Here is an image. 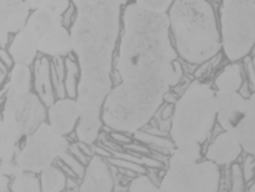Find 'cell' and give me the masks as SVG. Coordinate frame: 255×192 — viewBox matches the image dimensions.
<instances>
[{
  "mask_svg": "<svg viewBox=\"0 0 255 192\" xmlns=\"http://www.w3.org/2000/svg\"><path fill=\"white\" fill-rule=\"evenodd\" d=\"M171 40L167 13L131 2L122 11V34L116 59L120 82L102 108L107 128L124 134L142 130L161 108L171 87L180 85L182 64Z\"/></svg>",
  "mask_w": 255,
  "mask_h": 192,
  "instance_id": "1",
  "label": "cell"
},
{
  "mask_svg": "<svg viewBox=\"0 0 255 192\" xmlns=\"http://www.w3.org/2000/svg\"><path fill=\"white\" fill-rule=\"evenodd\" d=\"M72 51L80 66L77 99L82 109L76 126L80 142L93 145L104 125L102 108L113 88V58L120 37L122 6L127 0H72Z\"/></svg>",
  "mask_w": 255,
  "mask_h": 192,
  "instance_id": "2",
  "label": "cell"
},
{
  "mask_svg": "<svg viewBox=\"0 0 255 192\" xmlns=\"http://www.w3.org/2000/svg\"><path fill=\"white\" fill-rule=\"evenodd\" d=\"M167 15L175 49L187 64L200 65L221 51L218 20L209 0H175Z\"/></svg>",
  "mask_w": 255,
  "mask_h": 192,
  "instance_id": "3",
  "label": "cell"
},
{
  "mask_svg": "<svg viewBox=\"0 0 255 192\" xmlns=\"http://www.w3.org/2000/svg\"><path fill=\"white\" fill-rule=\"evenodd\" d=\"M216 123V91L207 82L193 80L173 104L170 139L177 146L204 143Z\"/></svg>",
  "mask_w": 255,
  "mask_h": 192,
  "instance_id": "4",
  "label": "cell"
},
{
  "mask_svg": "<svg viewBox=\"0 0 255 192\" xmlns=\"http://www.w3.org/2000/svg\"><path fill=\"white\" fill-rule=\"evenodd\" d=\"M200 159V143H188L173 148L167 159L169 167L160 181L159 191H219L221 183L220 167L209 159Z\"/></svg>",
  "mask_w": 255,
  "mask_h": 192,
  "instance_id": "5",
  "label": "cell"
},
{
  "mask_svg": "<svg viewBox=\"0 0 255 192\" xmlns=\"http://www.w3.org/2000/svg\"><path fill=\"white\" fill-rule=\"evenodd\" d=\"M221 48L229 61H240L255 44V0H221Z\"/></svg>",
  "mask_w": 255,
  "mask_h": 192,
  "instance_id": "6",
  "label": "cell"
},
{
  "mask_svg": "<svg viewBox=\"0 0 255 192\" xmlns=\"http://www.w3.org/2000/svg\"><path fill=\"white\" fill-rule=\"evenodd\" d=\"M70 4V0H45L29 13L24 28L34 37L39 53L64 58L72 51L71 34L62 23V15Z\"/></svg>",
  "mask_w": 255,
  "mask_h": 192,
  "instance_id": "7",
  "label": "cell"
},
{
  "mask_svg": "<svg viewBox=\"0 0 255 192\" xmlns=\"http://www.w3.org/2000/svg\"><path fill=\"white\" fill-rule=\"evenodd\" d=\"M47 118L45 104L38 94L28 93L21 96H6L1 112L0 140L13 145L36 130Z\"/></svg>",
  "mask_w": 255,
  "mask_h": 192,
  "instance_id": "8",
  "label": "cell"
},
{
  "mask_svg": "<svg viewBox=\"0 0 255 192\" xmlns=\"http://www.w3.org/2000/svg\"><path fill=\"white\" fill-rule=\"evenodd\" d=\"M69 148V140L44 121L27 135L15 162L22 170L40 174L42 170L61 159Z\"/></svg>",
  "mask_w": 255,
  "mask_h": 192,
  "instance_id": "9",
  "label": "cell"
},
{
  "mask_svg": "<svg viewBox=\"0 0 255 192\" xmlns=\"http://www.w3.org/2000/svg\"><path fill=\"white\" fill-rule=\"evenodd\" d=\"M29 10L24 0H0V47L7 44L10 34L26 26Z\"/></svg>",
  "mask_w": 255,
  "mask_h": 192,
  "instance_id": "10",
  "label": "cell"
},
{
  "mask_svg": "<svg viewBox=\"0 0 255 192\" xmlns=\"http://www.w3.org/2000/svg\"><path fill=\"white\" fill-rule=\"evenodd\" d=\"M82 109L76 98H60L54 101L48 108V123L59 134H71L77 126Z\"/></svg>",
  "mask_w": 255,
  "mask_h": 192,
  "instance_id": "11",
  "label": "cell"
},
{
  "mask_svg": "<svg viewBox=\"0 0 255 192\" xmlns=\"http://www.w3.org/2000/svg\"><path fill=\"white\" fill-rule=\"evenodd\" d=\"M104 157L93 154L87 163L80 191H113L115 179Z\"/></svg>",
  "mask_w": 255,
  "mask_h": 192,
  "instance_id": "12",
  "label": "cell"
},
{
  "mask_svg": "<svg viewBox=\"0 0 255 192\" xmlns=\"http://www.w3.org/2000/svg\"><path fill=\"white\" fill-rule=\"evenodd\" d=\"M246 98L238 91H216V121L225 131H231L243 112Z\"/></svg>",
  "mask_w": 255,
  "mask_h": 192,
  "instance_id": "13",
  "label": "cell"
},
{
  "mask_svg": "<svg viewBox=\"0 0 255 192\" xmlns=\"http://www.w3.org/2000/svg\"><path fill=\"white\" fill-rule=\"evenodd\" d=\"M242 151L243 148L238 140L231 132L224 130L208 146L205 159H209L219 167H227L238 159Z\"/></svg>",
  "mask_w": 255,
  "mask_h": 192,
  "instance_id": "14",
  "label": "cell"
},
{
  "mask_svg": "<svg viewBox=\"0 0 255 192\" xmlns=\"http://www.w3.org/2000/svg\"><path fill=\"white\" fill-rule=\"evenodd\" d=\"M230 132L238 140L244 152L255 157V91L246 98L242 114Z\"/></svg>",
  "mask_w": 255,
  "mask_h": 192,
  "instance_id": "15",
  "label": "cell"
},
{
  "mask_svg": "<svg viewBox=\"0 0 255 192\" xmlns=\"http://www.w3.org/2000/svg\"><path fill=\"white\" fill-rule=\"evenodd\" d=\"M9 53L15 64H23L29 66L36 61L39 50L34 37L23 27L17 33H15L9 47Z\"/></svg>",
  "mask_w": 255,
  "mask_h": 192,
  "instance_id": "16",
  "label": "cell"
},
{
  "mask_svg": "<svg viewBox=\"0 0 255 192\" xmlns=\"http://www.w3.org/2000/svg\"><path fill=\"white\" fill-rule=\"evenodd\" d=\"M34 87L38 97L45 105L54 103L53 80H51V64L47 58H39L34 64Z\"/></svg>",
  "mask_w": 255,
  "mask_h": 192,
  "instance_id": "17",
  "label": "cell"
},
{
  "mask_svg": "<svg viewBox=\"0 0 255 192\" xmlns=\"http://www.w3.org/2000/svg\"><path fill=\"white\" fill-rule=\"evenodd\" d=\"M243 82V66L238 61H231L215 77L216 91H240Z\"/></svg>",
  "mask_w": 255,
  "mask_h": 192,
  "instance_id": "18",
  "label": "cell"
},
{
  "mask_svg": "<svg viewBox=\"0 0 255 192\" xmlns=\"http://www.w3.org/2000/svg\"><path fill=\"white\" fill-rule=\"evenodd\" d=\"M32 74L28 65L13 64L9 75L6 96H21L31 92Z\"/></svg>",
  "mask_w": 255,
  "mask_h": 192,
  "instance_id": "19",
  "label": "cell"
},
{
  "mask_svg": "<svg viewBox=\"0 0 255 192\" xmlns=\"http://www.w3.org/2000/svg\"><path fill=\"white\" fill-rule=\"evenodd\" d=\"M67 177L59 167L54 164L40 172V190L45 192H60L66 190Z\"/></svg>",
  "mask_w": 255,
  "mask_h": 192,
  "instance_id": "20",
  "label": "cell"
},
{
  "mask_svg": "<svg viewBox=\"0 0 255 192\" xmlns=\"http://www.w3.org/2000/svg\"><path fill=\"white\" fill-rule=\"evenodd\" d=\"M133 137L137 141L156 148L159 153L166 154V156H170V153L175 148V143L172 142L171 139H167V137L164 136H158V135L150 134V132L143 131V130H138L137 132H134Z\"/></svg>",
  "mask_w": 255,
  "mask_h": 192,
  "instance_id": "21",
  "label": "cell"
},
{
  "mask_svg": "<svg viewBox=\"0 0 255 192\" xmlns=\"http://www.w3.org/2000/svg\"><path fill=\"white\" fill-rule=\"evenodd\" d=\"M11 179L12 181L10 184V190L11 191H40V179H38L36 173L21 170Z\"/></svg>",
  "mask_w": 255,
  "mask_h": 192,
  "instance_id": "22",
  "label": "cell"
},
{
  "mask_svg": "<svg viewBox=\"0 0 255 192\" xmlns=\"http://www.w3.org/2000/svg\"><path fill=\"white\" fill-rule=\"evenodd\" d=\"M78 78H80V66H78V63H76V61H73L70 58L66 59L65 60L64 86L66 94L70 98H76L77 97Z\"/></svg>",
  "mask_w": 255,
  "mask_h": 192,
  "instance_id": "23",
  "label": "cell"
},
{
  "mask_svg": "<svg viewBox=\"0 0 255 192\" xmlns=\"http://www.w3.org/2000/svg\"><path fill=\"white\" fill-rule=\"evenodd\" d=\"M128 191H159V186H156L154 184V181L151 180L150 177L144 174H138V177H135L133 180L129 183Z\"/></svg>",
  "mask_w": 255,
  "mask_h": 192,
  "instance_id": "24",
  "label": "cell"
},
{
  "mask_svg": "<svg viewBox=\"0 0 255 192\" xmlns=\"http://www.w3.org/2000/svg\"><path fill=\"white\" fill-rule=\"evenodd\" d=\"M173 1L175 0H134L135 4L139 6L144 7L149 11L160 13H167Z\"/></svg>",
  "mask_w": 255,
  "mask_h": 192,
  "instance_id": "25",
  "label": "cell"
},
{
  "mask_svg": "<svg viewBox=\"0 0 255 192\" xmlns=\"http://www.w3.org/2000/svg\"><path fill=\"white\" fill-rule=\"evenodd\" d=\"M109 163L111 166H114L115 168H119V169H127L131 170V172L135 173V174H144L145 169L144 167L140 166V164L135 163V162L128 161V159H124V158H119V157H109Z\"/></svg>",
  "mask_w": 255,
  "mask_h": 192,
  "instance_id": "26",
  "label": "cell"
},
{
  "mask_svg": "<svg viewBox=\"0 0 255 192\" xmlns=\"http://www.w3.org/2000/svg\"><path fill=\"white\" fill-rule=\"evenodd\" d=\"M61 161H62V163L66 164V166L69 167L73 173H75L76 177L80 178V179H82L83 174H85V169H86V168L83 167L82 162L78 161V159L76 158L72 153H69V152H66L64 156L61 157Z\"/></svg>",
  "mask_w": 255,
  "mask_h": 192,
  "instance_id": "27",
  "label": "cell"
},
{
  "mask_svg": "<svg viewBox=\"0 0 255 192\" xmlns=\"http://www.w3.org/2000/svg\"><path fill=\"white\" fill-rule=\"evenodd\" d=\"M244 177L242 167L238 164H233L231 168V190L244 191Z\"/></svg>",
  "mask_w": 255,
  "mask_h": 192,
  "instance_id": "28",
  "label": "cell"
},
{
  "mask_svg": "<svg viewBox=\"0 0 255 192\" xmlns=\"http://www.w3.org/2000/svg\"><path fill=\"white\" fill-rule=\"evenodd\" d=\"M242 172H243V177H244V181L248 183L254 178V173H255V157L252 156V154H248L247 158L244 159V163L242 167Z\"/></svg>",
  "mask_w": 255,
  "mask_h": 192,
  "instance_id": "29",
  "label": "cell"
},
{
  "mask_svg": "<svg viewBox=\"0 0 255 192\" xmlns=\"http://www.w3.org/2000/svg\"><path fill=\"white\" fill-rule=\"evenodd\" d=\"M21 168L15 161H7V162H0V174L7 175V177L13 178L21 172Z\"/></svg>",
  "mask_w": 255,
  "mask_h": 192,
  "instance_id": "30",
  "label": "cell"
},
{
  "mask_svg": "<svg viewBox=\"0 0 255 192\" xmlns=\"http://www.w3.org/2000/svg\"><path fill=\"white\" fill-rule=\"evenodd\" d=\"M246 74L247 77H248V83H249V87H251L252 92L255 91V70L253 66V63H252V58H249V55H247L246 58Z\"/></svg>",
  "mask_w": 255,
  "mask_h": 192,
  "instance_id": "31",
  "label": "cell"
},
{
  "mask_svg": "<svg viewBox=\"0 0 255 192\" xmlns=\"http://www.w3.org/2000/svg\"><path fill=\"white\" fill-rule=\"evenodd\" d=\"M76 17V6L75 4H70L69 7L66 9V11L62 15V23H64L65 27H71L73 21H75Z\"/></svg>",
  "mask_w": 255,
  "mask_h": 192,
  "instance_id": "32",
  "label": "cell"
},
{
  "mask_svg": "<svg viewBox=\"0 0 255 192\" xmlns=\"http://www.w3.org/2000/svg\"><path fill=\"white\" fill-rule=\"evenodd\" d=\"M70 152H71L73 156L76 157V158L78 159L80 162H82L83 164H87L88 163V156L83 152L82 148L80 147V145L78 143H73V145H70Z\"/></svg>",
  "mask_w": 255,
  "mask_h": 192,
  "instance_id": "33",
  "label": "cell"
},
{
  "mask_svg": "<svg viewBox=\"0 0 255 192\" xmlns=\"http://www.w3.org/2000/svg\"><path fill=\"white\" fill-rule=\"evenodd\" d=\"M0 60L6 65V67H12L13 60L11 55H10L9 50H5L4 48H0Z\"/></svg>",
  "mask_w": 255,
  "mask_h": 192,
  "instance_id": "34",
  "label": "cell"
},
{
  "mask_svg": "<svg viewBox=\"0 0 255 192\" xmlns=\"http://www.w3.org/2000/svg\"><path fill=\"white\" fill-rule=\"evenodd\" d=\"M111 139H113L114 142L125 143V145H127V143L131 142V139H128L127 136H125L124 132H120V131L113 132V134H111Z\"/></svg>",
  "mask_w": 255,
  "mask_h": 192,
  "instance_id": "35",
  "label": "cell"
},
{
  "mask_svg": "<svg viewBox=\"0 0 255 192\" xmlns=\"http://www.w3.org/2000/svg\"><path fill=\"white\" fill-rule=\"evenodd\" d=\"M172 114H173V104L169 103L166 107L162 108L161 114H160V115H161L162 120H169V119L172 118Z\"/></svg>",
  "mask_w": 255,
  "mask_h": 192,
  "instance_id": "36",
  "label": "cell"
},
{
  "mask_svg": "<svg viewBox=\"0 0 255 192\" xmlns=\"http://www.w3.org/2000/svg\"><path fill=\"white\" fill-rule=\"evenodd\" d=\"M10 190V177L4 174H0V192Z\"/></svg>",
  "mask_w": 255,
  "mask_h": 192,
  "instance_id": "37",
  "label": "cell"
},
{
  "mask_svg": "<svg viewBox=\"0 0 255 192\" xmlns=\"http://www.w3.org/2000/svg\"><path fill=\"white\" fill-rule=\"evenodd\" d=\"M251 90V87H249V83H248V81L247 80H244V82H243V85L241 86V88H240V93L242 94V96L244 97V98H248L249 96H251L252 94V92L249 91Z\"/></svg>",
  "mask_w": 255,
  "mask_h": 192,
  "instance_id": "38",
  "label": "cell"
},
{
  "mask_svg": "<svg viewBox=\"0 0 255 192\" xmlns=\"http://www.w3.org/2000/svg\"><path fill=\"white\" fill-rule=\"evenodd\" d=\"M93 152H94V154H98V156H100V157H108V158H109V157L111 156V153H110V151L108 150V148H103V147H99V146H96V147H93Z\"/></svg>",
  "mask_w": 255,
  "mask_h": 192,
  "instance_id": "39",
  "label": "cell"
},
{
  "mask_svg": "<svg viewBox=\"0 0 255 192\" xmlns=\"http://www.w3.org/2000/svg\"><path fill=\"white\" fill-rule=\"evenodd\" d=\"M125 148L129 151H134V152H140V153H149V150H146L145 147H142V146L138 145H126Z\"/></svg>",
  "mask_w": 255,
  "mask_h": 192,
  "instance_id": "40",
  "label": "cell"
},
{
  "mask_svg": "<svg viewBox=\"0 0 255 192\" xmlns=\"http://www.w3.org/2000/svg\"><path fill=\"white\" fill-rule=\"evenodd\" d=\"M24 1H26V4L28 5L29 9L34 10V9H37V7H39L40 5L45 1V0H24Z\"/></svg>",
  "mask_w": 255,
  "mask_h": 192,
  "instance_id": "41",
  "label": "cell"
},
{
  "mask_svg": "<svg viewBox=\"0 0 255 192\" xmlns=\"http://www.w3.org/2000/svg\"><path fill=\"white\" fill-rule=\"evenodd\" d=\"M66 190H72V191H76L78 190L80 191V186L76 184V181L72 179V178H67V181H66Z\"/></svg>",
  "mask_w": 255,
  "mask_h": 192,
  "instance_id": "42",
  "label": "cell"
},
{
  "mask_svg": "<svg viewBox=\"0 0 255 192\" xmlns=\"http://www.w3.org/2000/svg\"><path fill=\"white\" fill-rule=\"evenodd\" d=\"M177 99L178 98H177V97H176V94L175 93H171L170 91L167 92V93L165 94V97H164V101H166L167 103H171V104H175Z\"/></svg>",
  "mask_w": 255,
  "mask_h": 192,
  "instance_id": "43",
  "label": "cell"
},
{
  "mask_svg": "<svg viewBox=\"0 0 255 192\" xmlns=\"http://www.w3.org/2000/svg\"><path fill=\"white\" fill-rule=\"evenodd\" d=\"M252 63H253V66H254V70H255V44L253 47V49H252Z\"/></svg>",
  "mask_w": 255,
  "mask_h": 192,
  "instance_id": "44",
  "label": "cell"
},
{
  "mask_svg": "<svg viewBox=\"0 0 255 192\" xmlns=\"http://www.w3.org/2000/svg\"><path fill=\"white\" fill-rule=\"evenodd\" d=\"M5 80V74L4 72H0V85H1L2 83V81Z\"/></svg>",
  "mask_w": 255,
  "mask_h": 192,
  "instance_id": "45",
  "label": "cell"
},
{
  "mask_svg": "<svg viewBox=\"0 0 255 192\" xmlns=\"http://www.w3.org/2000/svg\"><path fill=\"white\" fill-rule=\"evenodd\" d=\"M248 190H249V191H253V192L255 191V181H254V184H252V185H251V188H249Z\"/></svg>",
  "mask_w": 255,
  "mask_h": 192,
  "instance_id": "46",
  "label": "cell"
},
{
  "mask_svg": "<svg viewBox=\"0 0 255 192\" xmlns=\"http://www.w3.org/2000/svg\"><path fill=\"white\" fill-rule=\"evenodd\" d=\"M0 125H1V113H0Z\"/></svg>",
  "mask_w": 255,
  "mask_h": 192,
  "instance_id": "47",
  "label": "cell"
},
{
  "mask_svg": "<svg viewBox=\"0 0 255 192\" xmlns=\"http://www.w3.org/2000/svg\"><path fill=\"white\" fill-rule=\"evenodd\" d=\"M254 177H255V173H254Z\"/></svg>",
  "mask_w": 255,
  "mask_h": 192,
  "instance_id": "48",
  "label": "cell"
}]
</instances>
